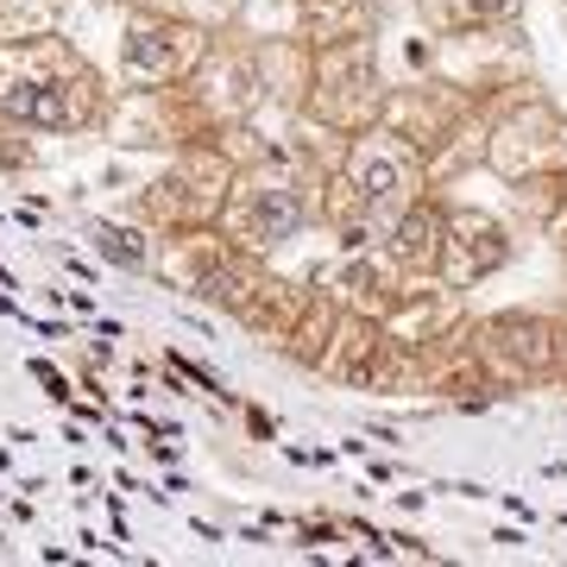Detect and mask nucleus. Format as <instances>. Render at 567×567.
I'll list each match as a JSON object with an SVG mask.
<instances>
[{
    "mask_svg": "<svg viewBox=\"0 0 567 567\" xmlns=\"http://www.w3.org/2000/svg\"><path fill=\"white\" fill-rule=\"evenodd\" d=\"M316 215H322V189H303L290 171L259 164V171H240V177H234L215 227H221L240 252L265 259V252H278L284 240H297Z\"/></svg>",
    "mask_w": 567,
    "mask_h": 567,
    "instance_id": "20e7f679",
    "label": "nucleus"
},
{
    "mask_svg": "<svg viewBox=\"0 0 567 567\" xmlns=\"http://www.w3.org/2000/svg\"><path fill=\"white\" fill-rule=\"evenodd\" d=\"M328 290H334L360 322H385L391 309L404 303V271L385 259V246H353V252L328 271Z\"/></svg>",
    "mask_w": 567,
    "mask_h": 567,
    "instance_id": "1a4fd4ad",
    "label": "nucleus"
},
{
    "mask_svg": "<svg viewBox=\"0 0 567 567\" xmlns=\"http://www.w3.org/2000/svg\"><path fill=\"white\" fill-rule=\"evenodd\" d=\"M102 7H133V0H102Z\"/></svg>",
    "mask_w": 567,
    "mask_h": 567,
    "instance_id": "f3484780",
    "label": "nucleus"
},
{
    "mask_svg": "<svg viewBox=\"0 0 567 567\" xmlns=\"http://www.w3.org/2000/svg\"><path fill=\"white\" fill-rule=\"evenodd\" d=\"M442 240H447V208H435L423 196L416 208H404L398 215V227H391L385 240V259L404 271V278H435L442 271Z\"/></svg>",
    "mask_w": 567,
    "mask_h": 567,
    "instance_id": "9d476101",
    "label": "nucleus"
},
{
    "mask_svg": "<svg viewBox=\"0 0 567 567\" xmlns=\"http://www.w3.org/2000/svg\"><path fill=\"white\" fill-rule=\"evenodd\" d=\"M215 51V32L183 13H164L152 0H133L121 20V44H114V89L121 95H145V89H171V82L196 76V63Z\"/></svg>",
    "mask_w": 567,
    "mask_h": 567,
    "instance_id": "7ed1b4c3",
    "label": "nucleus"
},
{
    "mask_svg": "<svg viewBox=\"0 0 567 567\" xmlns=\"http://www.w3.org/2000/svg\"><path fill=\"white\" fill-rule=\"evenodd\" d=\"M63 13H70V0H0V44L63 32Z\"/></svg>",
    "mask_w": 567,
    "mask_h": 567,
    "instance_id": "4468645a",
    "label": "nucleus"
},
{
    "mask_svg": "<svg viewBox=\"0 0 567 567\" xmlns=\"http://www.w3.org/2000/svg\"><path fill=\"white\" fill-rule=\"evenodd\" d=\"M158 240L164 234L140 227L133 215H126V221H114V215H95V221H89V246H95L107 265H121V271H158V252H164Z\"/></svg>",
    "mask_w": 567,
    "mask_h": 567,
    "instance_id": "ddd939ff",
    "label": "nucleus"
},
{
    "mask_svg": "<svg viewBox=\"0 0 567 567\" xmlns=\"http://www.w3.org/2000/svg\"><path fill=\"white\" fill-rule=\"evenodd\" d=\"M486 164L505 171L511 183H529L543 171H561L567 164V121L548 102H524L511 107L505 121H492L486 133Z\"/></svg>",
    "mask_w": 567,
    "mask_h": 567,
    "instance_id": "0eeeda50",
    "label": "nucleus"
},
{
    "mask_svg": "<svg viewBox=\"0 0 567 567\" xmlns=\"http://www.w3.org/2000/svg\"><path fill=\"white\" fill-rule=\"evenodd\" d=\"M416 13L435 39H492L524 13V0H416Z\"/></svg>",
    "mask_w": 567,
    "mask_h": 567,
    "instance_id": "9b49d317",
    "label": "nucleus"
},
{
    "mask_svg": "<svg viewBox=\"0 0 567 567\" xmlns=\"http://www.w3.org/2000/svg\"><path fill=\"white\" fill-rule=\"evenodd\" d=\"M372 353H379V341H360V347H353V372H365V360H372ZM322 365H328V372H347V347L334 353V360H322Z\"/></svg>",
    "mask_w": 567,
    "mask_h": 567,
    "instance_id": "dca6fc26",
    "label": "nucleus"
},
{
    "mask_svg": "<svg viewBox=\"0 0 567 567\" xmlns=\"http://www.w3.org/2000/svg\"><path fill=\"white\" fill-rule=\"evenodd\" d=\"M309 114L328 126V133H365V126L385 121L391 89L379 76V44L372 39H347L316 51V82H309Z\"/></svg>",
    "mask_w": 567,
    "mask_h": 567,
    "instance_id": "39448f33",
    "label": "nucleus"
},
{
    "mask_svg": "<svg viewBox=\"0 0 567 567\" xmlns=\"http://www.w3.org/2000/svg\"><path fill=\"white\" fill-rule=\"evenodd\" d=\"M152 7H164V13H183V20L208 25V32H227V25L246 13V0H152Z\"/></svg>",
    "mask_w": 567,
    "mask_h": 567,
    "instance_id": "2eb2a0df",
    "label": "nucleus"
},
{
    "mask_svg": "<svg viewBox=\"0 0 567 567\" xmlns=\"http://www.w3.org/2000/svg\"><path fill=\"white\" fill-rule=\"evenodd\" d=\"M505 259H511V234L498 227V215H486V208H447L442 271H435L447 290H466V284H480L486 271H498Z\"/></svg>",
    "mask_w": 567,
    "mask_h": 567,
    "instance_id": "6e6552de",
    "label": "nucleus"
},
{
    "mask_svg": "<svg viewBox=\"0 0 567 567\" xmlns=\"http://www.w3.org/2000/svg\"><path fill=\"white\" fill-rule=\"evenodd\" d=\"M114 107H121V89H107L102 70L63 32L0 44V121L7 126H25L39 140H70V133H107Z\"/></svg>",
    "mask_w": 567,
    "mask_h": 567,
    "instance_id": "f257e3e1",
    "label": "nucleus"
},
{
    "mask_svg": "<svg viewBox=\"0 0 567 567\" xmlns=\"http://www.w3.org/2000/svg\"><path fill=\"white\" fill-rule=\"evenodd\" d=\"M372 25H379L372 0H297V39L316 44V51L347 39H372Z\"/></svg>",
    "mask_w": 567,
    "mask_h": 567,
    "instance_id": "f8f14e48",
    "label": "nucleus"
},
{
    "mask_svg": "<svg viewBox=\"0 0 567 567\" xmlns=\"http://www.w3.org/2000/svg\"><path fill=\"white\" fill-rule=\"evenodd\" d=\"M416 203H423V152L385 126L353 133L341 171L322 189V215L334 221L341 246H379Z\"/></svg>",
    "mask_w": 567,
    "mask_h": 567,
    "instance_id": "f03ea898",
    "label": "nucleus"
},
{
    "mask_svg": "<svg viewBox=\"0 0 567 567\" xmlns=\"http://www.w3.org/2000/svg\"><path fill=\"white\" fill-rule=\"evenodd\" d=\"M227 189H234V164L227 152L203 145V152H189L164 171L158 183H140V196L126 203V215L152 234H183V227H215L221 221V203Z\"/></svg>",
    "mask_w": 567,
    "mask_h": 567,
    "instance_id": "423d86ee",
    "label": "nucleus"
}]
</instances>
